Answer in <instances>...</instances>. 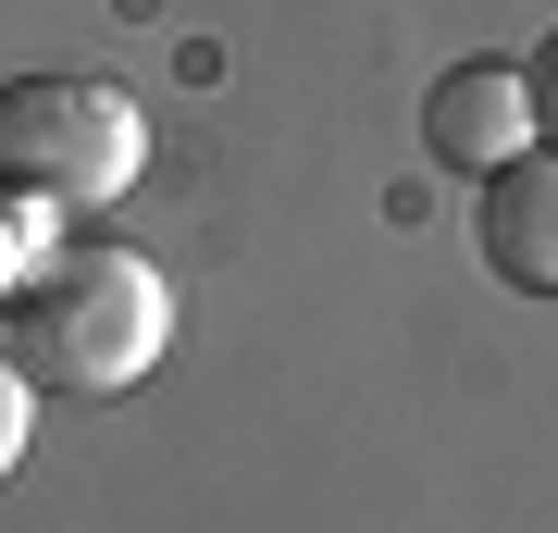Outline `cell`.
Masks as SVG:
<instances>
[{"label":"cell","instance_id":"6da1fadb","mask_svg":"<svg viewBox=\"0 0 558 533\" xmlns=\"http://www.w3.org/2000/svg\"><path fill=\"white\" fill-rule=\"evenodd\" d=\"M0 348L38 373V397H124L174 348V286L137 249H112V237L38 249L25 286H13V311H0Z\"/></svg>","mask_w":558,"mask_h":533},{"label":"cell","instance_id":"7a4b0ae2","mask_svg":"<svg viewBox=\"0 0 558 533\" xmlns=\"http://www.w3.org/2000/svg\"><path fill=\"white\" fill-rule=\"evenodd\" d=\"M149 174V112L112 75H0V198L13 211H112Z\"/></svg>","mask_w":558,"mask_h":533},{"label":"cell","instance_id":"3957f363","mask_svg":"<svg viewBox=\"0 0 558 533\" xmlns=\"http://www.w3.org/2000/svg\"><path fill=\"white\" fill-rule=\"evenodd\" d=\"M534 149V75L521 62H447L435 87H422V161L435 174H497V161Z\"/></svg>","mask_w":558,"mask_h":533},{"label":"cell","instance_id":"277c9868","mask_svg":"<svg viewBox=\"0 0 558 533\" xmlns=\"http://www.w3.org/2000/svg\"><path fill=\"white\" fill-rule=\"evenodd\" d=\"M472 249H484V274H497V286L558 298V149H546V137L484 174V198H472Z\"/></svg>","mask_w":558,"mask_h":533},{"label":"cell","instance_id":"5b68a950","mask_svg":"<svg viewBox=\"0 0 558 533\" xmlns=\"http://www.w3.org/2000/svg\"><path fill=\"white\" fill-rule=\"evenodd\" d=\"M25 422H38V373H25L13 348H0V472L25 459Z\"/></svg>","mask_w":558,"mask_h":533},{"label":"cell","instance_id":"8992f818","mask_svg":"<svg viewBox=\"0 0 558 533\" xmlns=\"http://www.w3.org/2000/svg\"><path fill=\"white\" fill-rule=\"evenodd\" d=\"M521 75H534V137L558 149V25H546L534 50H521Z\"/></svg>","mask_w":558,"mask_h":533},{"label":"cell","instance_id":"52a82bcc","mask_svg":"<svg viewBox=\"0 0 558 533\" xmlns=\"http://www.w3.org/2000/svg\"><path fill=\"white\" fill-rule=\"evenodd\" d=\"M25 223H38V211H13V198H0V311H13V286H25V261L50 249V237H25Z\"/></svg>","mask_w":558,"mask_h":533}]
</instances>
